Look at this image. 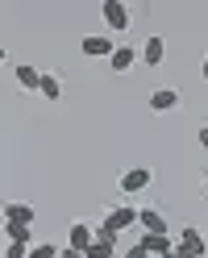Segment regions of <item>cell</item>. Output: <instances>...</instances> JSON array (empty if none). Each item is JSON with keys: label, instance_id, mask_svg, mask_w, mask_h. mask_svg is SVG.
<instances>
[{"label": "cell", "instance_id": "obj_1", "mask_svg": "<svg viewBox=\"0 0 208 258\" xmlns=\"http://www.w3.org/2000/svg\"><path fill=\"white\" fill-rule=\"evenodd\" d=\"M100 17H104V25L108 29H117V34H125L133 21H129V5H121V0H104L100 5Z\"/></svg>", "mask_w": 208, "mask_h": 258}, {"label": "cell", "instance_id": "obj_2", "mask_svg": "<svg viewBox=\"0 0 208 258\" xmlns=\"http://www.w3.org/2000/svg\"><path fill=\"white\" fill-rule=\"evenodd\" d=\"M129 225H137V208H129V204H121V208H113V213H108L104 217V225H100V229L104 233H125V229H129Z\"/></svg>", "mask_w": 208, "mask_h": 258}, {"label": "cell", "instance_id": "obj_3", "mask_svg": "<svg viewBox=\"0 0 208 258\" xmlns=\"http://www.w3.org/2000/svg\"><path fill=\"white\" fill-rule=\"evenodd\" d=\"M154 183V171L150 167H133V171H125L121 175V191H125V196H133V191H146Z\"/></svg>", "mask_w": 208, "mask_h": 258}, {"label": "cell", "instance_id": "obj_4", "mask_svg": "<svg viewBox=\"0 0 208 258\" xmlns=\"http://www.w3.org/2000/svg\"><path fill=\"white\" fill-rule=\"evenodd\" d=\"M92 241H96V229H92V225H88V221H71V229H67V246L84 254Z\"/></svg>", "mask_w": 208, "mask_h": 258}, {"label": "cell", "instance_id": "obj_5", "mask_svg": "<svg viewBox=\"0 0 208 258\" xmlns=\"http://www.w3.org/2000/svg\"><path fill=\"white\" fill-rule=\"evenodd\" d=\"M117 254V233H104V229H96V241L84 250V258H113Z\"/></svg>", "mask_w": 208, "mask_h": 258}, {"label": "cell", "instance_id": "obj_6", "mask_svg": "<svg viewBox=\"0 0 208 258\" xmlns=\"http://www.w3.org/2000/svg\"><path fill=\"white\" fill-rule=\"evenodd\" d=\"M179 250H183V254H191V258H204V254H208V241H204V233H200V229H191V225H187V229L179 233Z\"/></svg>", "mask_w": 208, "mask_h": 258}, {"label": "cell", "instance_id": "obj_7", "mask_svg": "<svg viewBox=\"0 0 208 258\" xmlns=\"http://www.w3.org/2000/svg\"><path fill=\"white\" fill-rule=\"evenodd\" d=\"M113 50H117V46H113L108 34H88V38H84V54H88V58H108Z\"/></svg>", "mask_w": 208, "mask_h": 258}, {"label": "cell", "instance_id": "obj_8", "mask_svg": "<svg viewBox=\"0 0 208 258\" xmlns=\"http://www.w3.org/2000/svg\"><path fill=\"white\" fill-rule=\"evenodd\" d=\"M137 58H142V62H150V67H158V62L167 58V42L158 38V34H150V38H146V46L137 50Z\"/></svg>", "mask_w": 208, "mask_h": 258}, {"label": "cell", "instance_id": "obj_9", "mask_svg": "<svg viewBox=\"0 0 208 258\" xmlns=\"http://www.w3.org/2000/svg\"><path fill=\"white\" fill-rule=\"evenodd\" d=\"M137 246H142V250H146L150 258H163V254H171V250H175V241H171L167 233H146V237H142V241H137Z\"/></svg>", "mask_w": 208, "mask_h": 258}, {"label": "cell", "instance_id": "obj_10", "mask_svg": "<svg viewBox=\"0 0 208 258\" xmlns=\"http://www.w3.org/2000/svg\"><path fill=\"white\" fill-rule=\"evenodd\" d=\"M150 108H154V112L179 108V92H175V88H154V92H150Z\"/></svg>", "mask_w": 208, "mask_h": 258}, {"label": "cell", "instance_id": "obj_11", "mask_svg": "<svg viewBox=\"0 0 208 258\" xmlns=\"http://www.w3.org/2000/svg\"><path fill=\"white\" fill-rule=\"evenodd\" d=\"M133 62H137V50H133V46H117V50L108 54V67H113L117 75H125V71L133 67Z\"/></svg>", "mask_w": 208, "mask_h": 258}, {"label": "cell", "instance_id": "obj_12", "mask_svg": "<svg viewBox=\"0 0 208 258\" xmlns=\"http://www.w3.org/2000/svg\"><path fill=\"white\" fill-rule=\"evenodd\" d=\"M5 225H34V204H5Z\"/></svg>", "mask_w": 208, "mask_h": 258}, {"label": "cell", "instance_id": "obj_13", "mask_svg": "<svg viewBox=\"0 0 208 258\" xmlns=\"http://www.w3.org/2000/svg\"><path fill=\"white\" fill-rule=\"evenodd\" d=\"M137 225H142L146 233H167V217L158 213V208H142V213H137Z\"/></svg>", "mask_w": 208, "mask_h": 258}, {"label": "cell", "instance_id": "obj_14", "mask_svg": "<svg viewBox=\"0 0 208 258\" xmlns=\"http://www.w3.org/2000/svg\"><path fill=\"white\" fill-rule=\"evenodd\" d=\"M17 84H21L25 92H38V84H42V71H38V67H29V62H21V67H17Z\"/></svg>", "mask_w": 208, "mask_h": 258}, {"label": "cell", "instance_id": "obj_15", "mask_svg": "<svg viewBox=\"0 0 208 258\" xmlns=\"http://www.w3.org/2000/svg\"><path fill=\"white\" fill-rule=\"evenodd\" d=\"M38 92L46 96V100H58V96H62V84H58V75H42V84H38Z\"/></svg>", "mask_w": 208, "mask_h": 258}, {"label": "cell", "instance_id": "obj_16", "mask_svg": "<svg viewBox=\"0 0 208 258\" xmlns=\"http://www.w3.org/2000/svg\"><path fill=\"white\" fill-rule=\"evenodd\" d=\"M29 258H58V246L54 241H38V246H29Z\"/></svg>", "mask_w": 208, "mask_h": 258}, {"label": "cell", "instance_id": "obj_17", "mask_svg": "<svg viewBox=\"0 0 208 258\" xmlns=\"http://www.w3.org/2000/svg\"><path fill=\"white\" fill-rule=\"evenodd\" d=\"M5 233H9V241H25L29 246V225H5Z\"/></svg>", "mask_w": 208, "mask_h": 258}, {"label": "cell", "instance_id": "obj_18", "mask_svg": "<svg viewBox=\"0 0 208 258\" xmlns=\"http://www.w3.org/2000/svg\"><path fill=\"white\" fill-rule=\"evenodd\" d=\"M5 258H29V246H25V241H9V246H5Z\"/></svg>", "mask_w": 208, "mask_h": 258}, {"label": "cell", "instance_id": "obj_19", "mask_svg": "<svg viewBox=\"0 0 208 258\" xmlns=\"http://www.w3.org/2000/svg\"><path fill=\"white\" fill-rule=\"evenodd\" d=\"M121 258H150V254H146V250H142V246H129V250H125Z\"/></svg>", "mask_w": 208, "mask_h": 258}, {"label": "cell", "instance_id": "obj_20", "mask_svg": "<svg viewBox=\"0 0 208 258\" xmlns=\"http://www.w3.org/2000/svg\"><path fill=\"white\" fill-rule=\"evenodd\" d=\"M196 142H200V150H208V125H200V134H196Z\"/></svg>", "mask_w": 208, "mask_h": 258}, {"label": "cell", "instance_id": "obj_21", "mask_svg": "<svg viewBox=\"0 0 208 258\" xmlns=\"http://www.w3.org/2000/svg\"><path fill=\"white\" fill-rule=\"evenodd\" d=\"M58 258H84V254H79V250H71V246H67V250H58Z\"/></svg>", "mask_w": 208, "mask_h": 258}, {"label": "cell", "instance_id": "obj_22", "mask_svg": "<svg viewBox=\"0 0 208 258\" xmlns=\"http://www.w3.org/2000/svg\"><path fill=\"white\" fill-rule=\"evenodd\" d=\"M163 258H191V254H183L179 246H175V250H171V254H163Z\"/></svg>", "mask_w": 208, "mask_h": 258}, {"label": "cell", "instance_id": "obj_23", "mask_svg": "<svg viewBox=\"0 0 208 258\" xmlns=\"http://www.w3.org/2000/svg\"><path fill=\"white\" fill-rule=\"evenodd\" d=\"M200 75H204V79H208V54H204V62H200Z\"/></svg>", "mask_w": 208, "mask_h": 258}, {"label": "cell", "instance_id": "obj_24", "mask_svg": "<svg viewBox=\"0 0 208 258\" xmlns=\"http://www.w3.org/2000/svg\"><path fill=\"white\" fill-rule=\"evenodd\" d=\"M5 58H9V50H5V46H0V67H5Z\"/></svg>", "mask_w": 208, "mask_h": 258}, {"label": "cell", "instance_id": "obj_25", "mask_svg": "<svg viewBox=\"0 0 208 258\" xmlns=\"http://www.w3.org/2000/svg\"><path fill=\"white\" fill-rule=\"evenodd\" d=\"M0 258H5V246H0Z\"/></svg>", "mask_w": 208, "mask_h": 258}, {"label": "cell", "instance_id": "obj_26", "mask_svg": "<svg viewBox=\"0 0 208 258\" xmlns=\"http://www.w3.org/2000/svg\"><path fill=\"white\" fill-rule=\"evenodd\" d=\"M204 191H208V179H204Z\"/></svg>", "mask_w": 208, "mask_h": 258}, {"label": "cell", "instance_id": "obj_27", "mask_svg": "<svg viewBox=\"0 0 208 258\" xmlns=\"http://www.w3.org/2000/svg\"><path fill=\"white\" fill-rule=\"evenodd\" d=\"M113 258H121V254H113Z\"/></svg>", "mask_w": 208, "mask_h": 258}]
</instances>
